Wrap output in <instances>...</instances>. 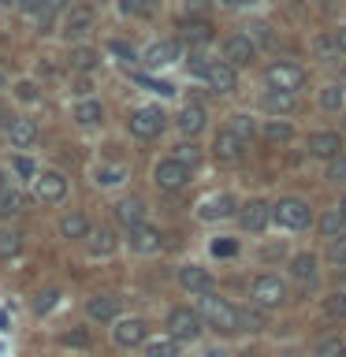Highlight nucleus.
<instances>
[{
    "instance_id": "obj_1",
    "label": "nucleus",
    "mask_w": 346,
    "mask_h": 357,
    "mask_svg": "<svg viewBox=\"0 0 346 357\" xmlns=\"http://www.w3.org/2000/svg\"><path fill=\"white\" fill-rule=\"evenodd\" d=\"M197 312H201V320H209L216 331H239L242 328V312L234 309L231 301H223V298L205 294V298H201V305H197Z\"/></svg>"
},
{
    "instance_id": "obj_2",
    "label": "nucleus",
    "mask_w": 346,
    "mask_h": 357,
    "mask_svg": "<svg viewBox=\"0 0 346 357\" xmlns=\"http://www.w3.org/2000/svg\"><path fill=\"white\" fill-rule=\"evenodd\" d=\"M264 82L276 89V93H294V89L306 86V67L298 63H268L264 67Z\"/></svg>"
},
{
    "instance_id": "obj_3",
    "label": "nucleus",
    "mask_w": 346,
    "mask_h": 357,
    "mask_svg": "<svg viewBox=\"0 0 346 357\" xmlns=\"http://www.w3.org/2000/svg\"><path fill=\"white\" fill-rule=\"evenodd\" d=\"M272 220L283 223V227H290V231H301V227L313 223V208L306 205V201H298V197H283V201L272 205Z\"/></svg>"
},
{
    "instance_id": "obj_4",
    "label": "nucleus",
    "mask_w": 346,
    "mask_h": 357,
    "mask_svg": "<svg viewBox=\"0 0 346 357\" xmlns=\"http://www.w3.org/2000/svg\"><path fill=\"white\" fill-rule=\"evenodd\" d=\"M167 331H172V339L175 342H194L197 335H201V312L194 309H172L167 312Z\"/></svg>"
},
{
    "instance_id": "obj_5",
    "label": "nucleus",
    "mask_w": 346,
    "mask_h": 357,
    "mask_svg": "<svg viewBox=\"0 0 346 357\" xmlns=\"http://www.w3.org/2000/svg\"><path fill=\"white\" fill-rule=\"evenodd\" d=\"M253 301L261 309H276L287 301V283L279 275H257L253 279Z\"/></svg>"
},
{
    "instance_id": "obj_6",
    "label": "nucleus",
    "mask_w": 346,
    "mask_h": 357,
    "mask_svg": "<svg viewBox=\"0 0 346 357\" xmlns=\"http://www.w3.org/2000/svg\"><path fill=\"white\" fill-rule=\"evenodd\" d=\"M127 123H130L134 138H156V134L164 130V112L153 108V105H145V108H134Z\"/></svg>"
},
{
    "instance_id": "obj_7",
    "label": "nucleus",
    "mask_w": 346,
    "mask_h": 357,
    "mask_svg": "<svg viewBox=\"0 0 346 357\" xmlns=\"http://www.w3.org/2000/svg\"><path fill=\"white\" fill-rule=\"evenodd\" d=\"M186 178H190V164L175 160V156H172V160H160L153 167V183L160 190H183Z\"/></svg>"
},
{
    "instance_id": "obj_8",
    "label": "nucleus",
    "mask_w": 346,
    "mask_h": 357,
    "mask_svg": "<svg viewBox=\"0 0 346 357\" xmlns=\"http://www.w3.org/2000/svg\"><path fill=\"white\" fill-rule=\"evenodd\" d=\"M67 194V178L60 172H41L33 178V197L38 201H60Z\"/></svg>"
},
{
    "instance_id": "obj_9",
    "label": "nucleus",
    "mask_w": 346,
    "mask_h": 357,
    "mask_svg": "<svg viewBox=\"0 0 346 357\" xmlns=\"http://www.w3.org/2000/svg\"><path fill=\"white\" fill-rule=\"evenodd\" d=\"M257 56V45L246 38V33H234V38L223 41V60H227L231 67H242V63H250Z\"/></svg>"
},
{
    "instance_id": "obj_10",
    "label": "nucleus",
    "mask_w": 346,
    "mask_h": 357,
    "mask_svg": "<svg viewBox=\"0 0 346 357\" xmlns=\"http://www.w3.org/2000/svg\"><path fill=\"white\" fill-rule=\"evenodd\" d=\"M179 287L190 290V294H209L212 275L205 272V268H197V264H186V268H179Z\"/></svg>"
},
{
    "instance_id": "obj_11",
    "label": "nucleus",
    "mask_w": 346,
    "mask_h": 357,
    "mask_svg": "<svg viewBox=\"0 0 346 357\" xmlns=\"http://www.w3.org/2000/svg\"><path fill=\"white\" fill-rule=\"evenodd\" d=\"M309 153L320 156V160H335V156L343 153V138L335 130H320V134H313V138H309Z\"/></svg>"
},
{
    "instance_id": "obj_12",
    "label": "nucleus",
    "mask_w": 346,
    "mask_h": 357,
    "mask_svg": "<svg viewBox=\"0 0 346 357\" xmlns=\"http://www.w3.org/2000/svg\"><path fill=\"white\" fill-rule=\"evenodd\" d=\"M205 78H209V86L216 89V93H234V86H239V75H234V67L227 60H223V63H209Z\"/></svg>"
},
{
    "instance_id": "obj_13",
    "label": "nucleus",
    "mask_w": 346,
    "mask_h": 357,
    "mask_svg": "<svg viewBox=\"0 0 346 357\" xmlns=\"http://www.w3.org/2000/svg\"><path fill=\"white\" fill-rule=\"evenodd\" d=\"M145 335H149V328H145V320L130 317V320H119V324H116L112 339H116L119 346H138V342H145Z\"/></svg>"
},
{
    "instance_id": "obj_14",
    "label": "nucleus",
    "mask_w": 346,
    "mask_h": 357,
    "mask_svg": "<svg viewBox=\"0 0 346 357\" xmlns=\"http://www.w3.org/2000/svg\"><path fill=\"white\" fill-rule=\"evenodd\" d=\"M239 220H242L246 231H264V223L272 220V205H264V201H246Z\"/></svg>"
},
{
    "instance_id": "obj_15",
    "label": "nucleus",
    "mask_w": 346,
    "mask_h": 357,
    "mask_svg": "<svg viewBox=\"0 0 346 357\" xmlns=\"http://www.w3.org/2000/svg\"><path fill=\"white\" fill-rule=\"evenodd\" d=\"M242 138L234 130H220L216 134V142H212V153H216V160H239L242 156Z\"/></svg>"
},
{
    "instance_id": "obj_16",
    "label": "nucleus",
    "mask_w": 346,
    "mask_h": 357,
    "mask_svg": "<svg viewBox=\"0 0 346 357\" xmlns=\"http://www.w3.org/2000/svg\"><path fill=\"white\" fill-rule=\"evenodd\" d=\"M116 312H119V298H112V294H93L86 301L89 320H116Z\"/></svg>"
},
{
    "instance_id": "obj_17",
    "label": "nucleus",
    "mask_w": 346,
    "mask_h": 357,
    "mask_svg": "<svg viewBox=\"0 0 346 357\" xmlns=\"http://www.w3.org/2000/svg\"><path fill=\"white\" fill-rule=\"evenodd\" d=\"M116 220L123 223V227H142V220H145V205H142V197H123L119 205H116Z\"/></svg>"
},
{
    "instance_id": "obj_18",
    "label": "nucleus",
    "mask_w": 346,
    "mask_h": 357,
    "mask_svg": "<svg viewBox=\"0 0 346 357\" xmlns=\"http://www.w3.org/2000/svg\"><path fill=\"white\" fill-rule=\"evenodd\" d=\"M8 138H11L15 149H27V145H33V138H38V123L33 119H11Z\"/></svg>"
},
{
    "instance_id": "obj_19",
    "label": "nucleus",
    "mask_w": 346,
    "mask_h": 357,
    "mask_svg": "<svg viewBox=\"0 0 346 357\" xmlns=\"http://www.w3.org/2000/svg\"><path fill=\"white\" fill-rule=\"evenodd\" d=\"M89 30H93V11L89 8H78V11H71V15L63 19L67 38H82V33H89Z\"/></svg>"
},
{
    "instance_id": "obj_20",
    "label": "nucleus",
    "mask_w": 346,
    "mask_h": 357,
    "mask_svg": "<svg viewBox=\"0 0 346 357\" xmlns=\"http://www.w3.org/2000/svg\"><path fill=\"white\" fill-rule=\"evenodd\" d=\"M130 250H138V253H153V250H160V231H153V227H134L130 231Z\"/></svg>"
},
{
    "instance_id": "obj_21",
    "label": "nucleus",
    "mask_w": 346,
    "mask_h": 357,
    "mask_svg": "<svg viewBox=\"0 0 346 357\" xmlns=\"http://www.w3.org/2000/svg\"><path fill=\"white\" fill-rule=\"evenodd\" d=\"M223 220V216H234V197L231 194H220V197H209L201 205V220Z\"/></svg>"
},
{
    "instance_id": "obj_22",
    "label": "nucleus",
    "mask_w": 346,
    "mask_h": 357,
    "mask_svg": "<svg viewBox=\"0 0 346 357\" xmlns=\"http://www.w3.org/2000/svg\"><path fill=\"white\" fill-rule=\"evenodd\" d=\"M179 56V45L175 41H156L149 52H145V67H164V63H175Z\"/></svg>"
},
{
    "instance_id": "obj_23",
    "label": "nucleus",
    "mask_w": 346,
    "mask_h": 357,
    "mask_svg": "<svg viewBox=\"0 0 346 357\" xmlns=\"http://www.w3.org/2000/svg\"><path fill=\"white\" fill-rule=\"evenodd\" d=\"M60 234H63V238H86V234H89V220L82 216V212H67V216L60 220Z\"/></svg>"
},
{
    "instance_id": "obj_24",
    "label": "nucleus",
    "mask_w": 346,
    "mask_h": 357,
    "mask_svg": "<svg viewBox=\"0 0 346 357\" xmlns=\"http://www.w3.org/2000/svg\"><path fill=\"white\" fill-rule=\"evenodd\" d=\"M290 275L301 279V283H313V279H317V257H313V253H298L294 261H290Z\"/></svg>"
},
{
    "instance_id": "obj_25",
    "label": "nucleus",
    "mask_w": 346,
    "mask_h": 357,
    "mask_svg": "<svg viewBox=\"0 0 346 357\" xmlns=\"http://www.w3.org/2000/svg\"><path fill=\"white\" fill-rule=\"evenodd\" d=\"M264 108L272 112V116H287V112L298 108V100H294V93H276L272 89V93L264 97Z\"/></svg>"
},
{
    "instance_id": "obj_26",
    "label": "nucleus",
    "mask_w": 346,
    "mask_h": 357,
    "mask_svg": "<svg viewBox=\"0 0 346 357\" xmlns=\"http://www.w3.org/2000/svg\"><path fill=\"white\" fill-rule=\"evenodd\" d=\"M179 127H183L186 134H197L201 127H205V108H201V105H186L183 116H179Z\"/></svg>"
},
{
    "instance_id": "obj_27",
    "label": "nucleus",
    "mask_w": 346,
    "mask_h": 357,
    "mask_svg": "<svg viewBox=\"0 0 346 357\" xmlns=\"http://www.w3.org/2000/svg\"><path fill=\"white\" fill-rule=\"evenodd\" d=\"M27 208V197L19 190H0V216H19Z\"/></svg>"
},
{
    "instance_id": "obj_28",
    "label": "nucleus",
    "mask_w": 346,
    "mask_h": 357,
    "mask_svg": "<svg viewBox=\"0 0 346 357\" xmlns=\"http://www.w3.org/2000/svg\"><path fill=\"white\" fill-rule=\"evenodd\" d=\"M183 33L190 41H197V45H205V41H212V26L205 19H190V22H183Z\"/></svg>"
},
{
    "instance_id": "obj_29",
    "label": "nucleus",
    "mask_w": 346,
    "mask_h": 357,
    "mask_svg": "<svg viewBox=\"0 0 346 357\" xmlns=\"http://www.w3.org/2000/svg\"><path fill=\"white\" fill-rule=\"evenodd\" d=\"M127 178V167L123 164H100L97 167V183L100 186H116V183H123Z\"/></svg>"
},
{
    "instance_id": "obj_30",
    "label": "nucleus",
    "mask_w": 346,
    "mask_h": 357,
    "mask_svg": "<svg viewBox=\"0 0 346 357\" xmlns=\"http://www.w3.org/2000/svg\"><path fill=\"white\" fill-rule=\"evenodd\" d=\"M97 60H100V56L93 49H86V45H82V49H71V67H75V71H93Z\"/></svg>"
},
{
    "instance_id": "obj_31",
    "label": "nucleus",
    "mask_w": 346,
    "mask_h": 357,
    "mask_svg": "<svg viewBox=\"0 0 346 357\" xmlns=\"http://www.w3.org/2000/svg\"><path fill=\"white\" fill-rule=\"evenodd\" d=\"M290 134H294V130H290V123H287V119H272V123L264 127V138L272 142V145H279V142H290Z\"/></svg>"
},
{
    "instance_id": "obj_32",
    "label": "nucleus",
    "mask_w": 346,
    "mask_h": 357,
    "mask_svg": "<svg viewBox=\"0 0 346 357\" xmlns=\"http://www.w3.org/2000/svg\"><path fill=\"white\" fill-rule=\"evenodd\" d=\"M22 250V234H15V231H0V257H15Z\"/></svg>"
},
{
    "instance_id": "obj_33",
    "label": "nucleus",
    "mask_w": 346,
    "mask_h": 357,
    "mask_svg": "<svg viewBox=\"0 0 346 357\" xmlns=\"http://www.w3.org/2000/svg\"><path fill=\"white\" fill-rule=\"evenodd\" d=\"M145 357H179L175 339H153L149 346H145Z\"/></svg>"
},
{
    "instance_id": "obj_34",
    "label": "nucleus",
    "mask_w": 346,
    "mask_h": 357,
    "mask_svg": "<svg viewBox=\"0 0 346 357\" xmlns=\"http://www.w3.org/2000/svg\"><path fill=\"white\" fill-rule=\"evenodd\" d=\"M75 119L86 123V127H89V123H97L100 119V100H82V105L75 108Z\"/></svg>"
},
{
    "instance_id": "obj_35",
    "label": "nucleus",
    "mask_w": 346,
    "mask_h": 357,
    "mask_svg": "<svg viewBox=\"0 0 346 357\" xmlns=\"http://www.w3.org/2000/svg\"><path fill=\"white\" fill-rule=\"evenodd\" d=\"M320 105L328 112H339L343 108V86H324L320 89Z\"/></svg>"
},
{
    "instance_id": "obj_36",
    "label": "nucleus",
    "mask_w": 346,
    "mask_h": 357,
    "mask_svg": "<svg viewBox=\"0 0 346 357\" xmlns=\"http://www.w3.org/2000/svg\"><path fill=\"white\" fill-rule=\"evenodd\" d=\"M89 250H93V257H108L112 250H116V238H112V231H100V234H93Z\"/></svg>"
},
{
    "instance_id": "obj_37",
    "label": "nucleus",
    "mask_w": 346,
    "mask_h": 357,
    "mask_svg": "<svg viewBox=\"0 0 346 357\" xmlns=\"http://www.w3.org/2000/svg\"><path fill=\"white\" fill-rule=\"evenodd\" d=\"M343 354H346V342H339L335 335H331V339H320V342H317V357H343Z\"/></svg>"
},
{
    "instance_id": "obj_38",
    "label": "nucleus",
    "mask_w": 346,
    "mask_h": 357,
    "mask_svg": "<svg viewBox=\"0 0 346 357\" xmlns=\"http://www.w3.org/2000/svg\"><path fill=\"white\" fill-rule=\"evenodd\" d=\"M324 312H328L331 320H343L346 317V294H331L328 301H324Z\"/></svg>"
},
{
    "instance_id": "obj_39",
    "label": "nucleus",
    "mask_w": 346,
    "mask_h": 357,
    "mask_svg": "<svg viewBox=\"0 0 346 357\" xmlns=\"http://www.w3.org/2000/svg\"><path fill=\"white\" fill-rule=\"evenodd\" d=\"M328 261L331 264H346V234H339V238H331V245H328Z\"/></svg>"
},
{
    "instance_id": "obj_40",
    "label": "nucleus",
    "mask_w": 346,
    "mask_h": 357,
    "mask_svg": "<svg viewBox=\"0 0 346 357\" xmlns=\"http://www.w3.org/2000/svg\"><path fill=\"white\" fill-rule=\"evenodd\" d=\"M227 130H234V134L246 142V138H253V119H250V116H231V127H227Z\"/></svg>"
},
{
    "instance_id": "obj_41",
    "label": "nucleus",
    "mask_w": 346,
    "mask_h": 357,
    "mask_svg": "<svg viewBox=\"0 0 346 357\" xmlns=\"http://www.w3.org/2000/svg\"><path fill=\"white\" fill-rule=\"evenodd\" d=\"M239 312H242V328H246V331H261V328H264L261 312H250V309H239Z\"/></svg>"
},
{
    "instance_id": "obj_42",
    "label": "nucleus",
    "mask_w": 346,
    "mask_h": 357,
    "mask_svg": "<svg viewBox=\"0 0 346 357\" xmlns=\"http://www.w3.org/2000/svg\"><path fill=\"white\" fill-rule=\"evenodd\" d=\"M60 342H63V346H82V350H86V346H89V335H86V331H67V335H60Z\"/></svg>"
},
{
    "instance_id": "obj_43",
    "label": "nucleus",
    "mask_w": 346,
    "mask_h": 357,
    "mask_svg": "<svg viewBox=\"0 0 346 357\" xmlns=\"http://www.w3.org/2000/svg\"><path fill=\"white\" fill-rule=\"evenodd\" d=\"M52 301H56V290H45V294L33 298V312H49V309H52Z\"/></svg>"
},
{
    "instance_id": "obj_44",
    "label": "nucleus",
    "mask_w": 346,
    "mask_h": 357,
    "mask_svg": "<svg viewBox=\"0 0 346 357\" xmlns=\"http://www.w3.org/2000/svg\"><path fill=\"white\" fill-rule=\"evenodd\" d=\"M328 178H335V183H339V178H346V153L331 160V167H328Z\"/></svg>"
},
{
    "instance_id": "obj_45",
    "label": "nucleus",
    "mask_w": 346,
    "mask_h": 357,
    "mask_svg": "<svg viewBox=\"0 0 346 357\" xmlns=\"http://www.w3.org/2000/svg\"><path fill=\"white\" fill-rule=\"evenodd\" d=\"M119 8L127 11V15H149V4H142V0H123Z\"/></svg>"
},
{
    "instance_id": "obj_46",
    "label": "nucleus",
    "mask_w": 346,
    "mask_h": 357,
    "mask_svg": "<svg viewBox=\"0 0 346 357\" xmlns=\"http://www.w3.org/2000/svg\"><path fill=\"white\" fill-rule=\"evenodd\" d=\"M15 97L19 100H38V86H33V82H19L15 86Z\"/></svg>"
},
{
    "instance_id": "obj_47",
    "label": "nucleus",
    "mask_w": 346,
    "mask_h": 357,
    "mask_svg": "<svg viewBox=\"0 0 346 357\" xmlns=\"http://www.w3.org/2000/svg\"><path fill=\"white\" fill-rule=\"evenodd\" d=\"M175 160H183V164H190V167H194V160H197L194 145H179V149H175Z\"/></svg>"
},
{
    "instance_id": "obj_48",
    "label": "nucleus",
    "mask_w": 346,
    "mask_h": 357,
    "mask_svg": "<svg viewBox=\"0 0 346 357\" xmlns=\"http://www.w3.org/2000/svg\"><path fill=\"white\" fill-rule=\"evenodd\" d=\"M19 8L30 11V15H41V8H49V4H45V0H19Z\"/></svg>"
},
{
    "instance_id": "obj_49",
    "label": "nucleus",
    "mask_w": 346,
    "mask_h": 357,
    "mask_svg": "<svg viewBox=\"0 0 346 357\" xmlns=\"http://www.w3.org/2000/svg\"><path fill=\"white\" fill-rule=\"evenodd\" d=\"M339 223H346V220H343V212H331V216H324V231L331 234L335 227H339Z\"/></svg>"
},
{
    "instance_id": "obj_50",
    "label": "nucleus",
    "mask_w": 346,
    "mask_h": 357,
    "mask_svg": "<svg viewBox=\"0 0 346 357\" xmlns=\"http://www.w3.org/2000/svg\"><path fill=\"white\" fill-rule=\"evenodd\" d=\"M108 49H112V52H119V56H127V60H134V49H130L127 41H112Z\"/></svg>"
},
{
    "instance_id": "obj_51",
    "label": "nucleus",
    "mask_w": 346,
    "mask_h": 357,
    "mask_svg": "<svg viewBox=\"0 0 346 357\" xmlns=\"http://www.w3.org/2000/svg\"><path fill=\"white\" fill-rule=\"evenodd\" d=\"M212 253H216V257H231L234 253V242H212Z\"/></svg>"
},
{
    "instance_id": "obj_52",
    "label": "nucleus",
    "mask_w": 346,
    "mask_h": 357,
    "mask_svg": "<svg viewBox=\"0 0 346 357\" xmlns=\"http://www.w3.org/2000/svg\"><path fill=\"white\" fill-rule=\"evenodd\" d=\"M15 172H19V175H33V160H27V156H19V160H15Z\"/></svg>"
},
{
    "instance_id": "obj_53",
    "label": "nucleus",
    "mask_w": 346,
    "mask_h": 357,
    "mask_svg": "<svg viewBox=\"0 0 346 357\" xmlns=\"http://www.w3.org/2000/svg\"><path fill=\"white\" fill-rule=\"evenodd\" d=\"M186 11L190 15H205V0H186Z\"/></svg>"
},
{
    "instance_id": "obj_54",
    "label": "nucleus",
    "mask_w": 346,
    "mask_h": 357,
    "mask_svg": "<svg viewBox=\"0 0 346 357\" xmlns=\"http://www.w3.org/2000/svg\"><path fill=\"white\" fill-rule=\"evenodd\" d=\"M223 8H246V4H253V0H220Z\"/></svg>"
},
{
    "instance_id": "obj_55",
    "label": "nucleus",
    "mask_w": 346,
    "mask_h": 357,
    "mask_svg": "<svg viewBox=\"0 0 346 357\" xmlns=\"http://www.w3.org/2000/svg\"><path fill=\"white\" fill-rule=\"evenodd\" d=\"M335 45H339V49L346 52V30H339V33H335Z\"/></svg>"
},
{
    "instance_id": "obj_56",
    "label": "nucleus",
    "mask_w": 346,
    "mask_h": 357,
    "mask_svg": "<svg viewBox=\"0 0 346 357\" xmlns=\"http://www.w3.org/2000/svg\"><path fill=\"white\" fill-rule=\"evenodd\" d=\"M205 357H227V354H223V350H209Z\"/></svg>"
},
{
    "instance_id": "obj_57",
    "label": "nucleus",
    "mask_w": 346,
    "mask_h": 357,
    "mask_svg": "<svg viewBox=\"0 0 346 357\" xmlns=\"http://www.w3.org/2000/svg\"><path fill=\"white\" fill-rule=\"evenodd\" d=\"M45 4H49V8H60V4H63V0H45Z\"/></svg>"
},
{
    "instance_id": "obj_58",
    "label": "nucleus",
    "mask_w": 346,
    "mask_h": 357,
    "mask_svg": "<svg viewBox=\"0 0 346 357\" xmlns=\"http://www.w3.org/2000/svg\"><path fill=\"white\" fill-rule=\"evenodd\" d=\"M339 212H343V220H346V197H343V205H339Z\"/></svg>"
},
{
    "instance_id": "obj_59",
    "label": "nucleus",
    "mask_w": 346,
    "mask_h": 357,
    "mask_svg": "<svg viewBox=\"0 0 346 357\" xmlns=\"http://www.w3.org/2000/svg\"><path fill=\"white\" fill-rule=\"evenodd\" d=\"M0 86H4V75H0Z\"/></svg>"
},
{
    "instance_id": "obj_60",
    "label": "nucleus",
    "mask_w": 346,
    "mask_h": 357,
    "mask_svg": "<svg viewBox=\"0 0 346 357\" xmlns=\"http://www.w3.org/2000/svg\"><path fill=\"white\" fill-rule=\"evenodd\" d=\"M0 178H4V175H0ZM0 190H4V186H0Z\"/></svg>"
},
{
    "instance_id": "obj_61",
    "label": "nucleus",
    "mask_w": 346,
    "mask_h": 357,
    "mask_svg": "<svg viewBox=\"0 0 346 357\" xmlns=\"http://www.w3.org/2000/svg\"><path fill=\"white\" fill-rule=\"evenodd\" d=\"M343 357H346V354H343Z\"/></svg>"
}]
</instances>
